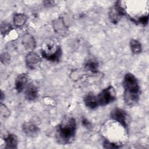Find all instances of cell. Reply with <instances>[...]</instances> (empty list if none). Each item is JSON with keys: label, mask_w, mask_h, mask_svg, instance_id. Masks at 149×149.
<instances>
[{"label": "cell", "mask_w": 149, "mask_h": 149, "mask_svg": "<svg viewBox=\"0 0 149 149\" xmlns=\"http://www.w3.org/2000/svg\"><path fill=\"white\" fill-rule=\"evenodd\" d=\"M62 54L61 48L55 41L51 40L44 42L41 48V55L46 59L56 62L59 60Z\"/></svg>", "instance_id": "3957f363"}, {"label": "cell", "mask_w": 149, "mask_h": 149, "mask_svg": "<svg viewBox=\"0 0 149 149\" xmlns=\"http://www.w3.org/2000/svg\"><path fill=\"white\" fill-rule=\"evenodd\" d=\"M53 27L56 32L59 34L66 32V26L62 18H59L53 22Z\"/></svg>", "instance_id": "5bb4252c"}, {"label": "cell", "mask_w": 149, "mask_h": 149, "mask_svg": "<svg viewBox=\"0 0 149 149\" xmlns=\"http://www.w3.org/2000/svg\"><path fill=\"white\" fill-rule=\"evenodd\" d=\"M124 15H125V11L121 5L120 1L116 2L115 5L110 9L109 12V19L114 24L117 23Z\"/></svg>", "instance_id": "5b68a950"}, {"label": "cell", "mask_w": 149, "mask_h": 149, "mask_svg": "<svg viewBox=\"0 0 149 149\" xmlns=\"http://www.w3.org/2000/svg\"><path fill=\"white\" fill-rule=\"evenodd\" d=\"M98 106H104L114 101L116 99V91L115 88L110 86L104 89L97 96Z\"/></svg>", "instance_id": "277c9868"}, {"label": "cell", "mask_w": 149, "mask_h": 149, "mask_svg": "<svg viewBox=\"0 0 149 149\" xmlns=\"http://www.w3.org/2000/svg\"><path fill=\"white\" fill-rule=\"evenodd\" d=\"M27 82V76L25 73L19 74L15 80V88L18 93H20L26 87Z\"/></svg>", "instance_id": "9c48e42d"}, {"label": "cell", "mask_w": 149, "mask_h": 149, "mask_svg": "<svg viewBox=\"0 0 149 149\" xmlns=\"http://www.w3.org/2000/svg\"><path fill=\"white\" fill-rule=\"evenodd\" d=\"M24 95L25 98L29 101L36 100L38 97V90L37 87L34 85L30 84L26 88Z\"/></svg>", "instance_id": "30bf717a"}, {"label": "cell", "mask_w": 149, "mask_h": 149, "mask_svg": "<svg viewBox=\"0 0 149 149\" xmlns=\"http://www.w3.org/2000/svg\"><path fill=\"white\" fill-rule=\"evenodd\" d=\"M10 111L9 109L4 105L1 104V114L3 117L6 118L8 117L9 115Z\"/></svg>", "instance_id": "ffe728a7"}, {"label": "cell", "mask_w": 149, "mask_h": 149, "mask_svg": "<svg viewBox=\"0 0 149 149\" xmlns=\"http://www.w3.org/2000/svg\"><path fill=\"white\" fill-rule=\"evenodd\" d=\"M111 117L125 128L127 127L128 124L127 114L123 109L118 108L113 109L111 112Z\"/></svg>", "instance_id": "8992f818"}, {"label": "cell", "mask_w": 149, "mask_h": 149, "mask_svg": "<svg viewBox=\"0 0 149 149\" xmlns=\"http://www.w3.org/2000/svg\"><path fill=\"white\" fill-rule=\"evenodd\" d=\"M104 147L106 148H118L121 147V146L111 143L108 140H105L104 142Z\"/></svg>", "instance_id": "d6986e66"}, {"label": "cell", "mask_w": 149, "mask_h": 149, "mask_svg": "<svg viewBox=\"0 0 149 149\" xmlns=\"http://www.w3.org/2000/svg\"><path fill=\"white\" fill-rule=\"evenodd\" d=\"M23 44L27 50H32L36 45L34 38L29 34H26L23 37Z\"/></svg>", "instance_id": "4fadbf2b"}, {"label": "cell", "mask_w": 149, "mask_h": 149, "mask_svg": "<svg viewBox=\"0 0 149 149\" xmlns=\"http://www.w3.org/2000/svg\"><path fill=\"white\" fill-rule=\"evenodd\" d=\"M12 30V26L10 24H8V23H4L1 24V31L2 34H6L10 32V31Z\"/></svg>", "instance_id": "ac0fdd59"}, {"label": "cell", "mask_w": 149, "mask_h": 149, "mask_svg": "<svg viewBox=\"0 0 149 149\" xmlns=\"http://www.w3.org/2000/svg\"><path fill=\"white\" fill-rule=\"evenodd\" d=\"M27 20L26 16L23 13H16L13 16V23L15 26L21 27L23 26Z\"/></svg>", "instance_id": "9a60e30c"}, {"label": "cell", "mask_w": 149, "mask_h": 149, "mask_svg": "<svg viewBox=\"0 0 149 149\" xmlns=\"http://www.w3.org/2000/svg\"><path fill=\"white\" fill-rule=\"evenodd\" d=\"M76 131V123L73 118H65L58 126L56 130V139L62 144L72 143Z\"/></svg>", "instance_id": "7a4b0ae2"}, {"label": "cell", "mask_w": 149, "mask_h": 149, "mask_svg": "<svg viewBox=\"0 0 149 149\" xmlns=\"http://www.w3.org/2000/svg\"><path fill=\"white\" fill-rule=\"evenodd\" d=\"M123 87L125 104L129 107L135 105L139 101L140 95V87L136 77L132 73L126 74L123 81Z\"/></svg>", "instance_id": "6da1fadb"}, {"label": "cell", "mask_w": 149, "mask_h": 149, "mask_svg": "<svg viewBox=\"0 0 149 149\" xmlns=\"http://www.w3.org/2000/svg\"><path fill=\"white\" fill-rule=\"evenodd\" d=\"M41 62V58L36 53L30 51L26 57V63L27 66L31 69H34L40 65Z\"/></svg>", "instance_id": "52a82bcc"}, {"label": "cell", "mask_w": 149, "mask_h": 149, "mask_svg": "<svg viewBox=\"0 0 149 149\" xmlns=\"http://www.w3.org/2000/svg\"><path fill=\"white\" fill-rule=\"evenodd\" d=\"M17 138L14 134H9L5 138L6 148H17Z\"/></svg>", "instance_id": "7c38bea8"}, {"label": "cell", "mask_w": 149, "mask_h": 149, "mask_svg": "<svg viewBox=\"0 0 149 149\" xmlns=\"http://www.w3.org/2000/svg\"><path fill=\"white\" fill-rule=\"evenodd\" d=\"M23 131L26 136L30 137H35L39 133L38 127L33 123L26 122L23 125Z\"/></svg>", "instance_id": "ba28073f"}, {"label": "cell", "mask_w": 149, "mask_h": 149, "mask_svg": "<svg viewBox=\"0 0 149 149\" xmlns=\"http://www.w3.org/2000/svg\"><path fill=\"white\" fill-rule=\"evenodd\" d=\"M130 48L133 53L134 54H139L142 51V46L141 43L136 40H132L130 42Z\"/></svg>", "instance_id": "2e32d148"}, {"label": "cell", "mask_w": 149, "mask_h": 149, "mask_svg": "<svg viewBox=\"0 0 149 149\" xmlns=\"http://www.w3.org/2000/svg\"><path fill=\"white\" fill-rule=\"evenodd\" d=\"M83 101L85 105L90 109H95L98 106L97 96L91 93L87 94L84 97Z\"/></svg>", "instance_id": "8fae6325"}, {"label": "cell", "mask_w": 149, "mask_h": 149, "mask_svg": "<svg viewBox=\"0 0 149 149\" xmlns=\"http://www.w3.org/2000/svg\"><path fill=\"white\" fill-rule=\"evenodd\" d=\"M148 19V15H146V16H141V17H139V19L137 20H136L134 22L135 23H139L140 24H142V25L144 26V25L147 24Z\"/></svg>", "instance_id": "44dd1931"}, {"label": "cell", "mask_w": 149, "mask_h": 149, "mask_svg": "<svg viewBox=\"0 0 149 149\" xmlns=\"http://www.w3.org/2000/svg\"><path fill=\"white\" fill-rule=\"evenodd\" d=\"M98 66V63L95 61H90L86 64V69L92 72L96 73L98 72L97 69Z\"/></svg>", "instance_id": "e0dca14e"}]
</instances>
